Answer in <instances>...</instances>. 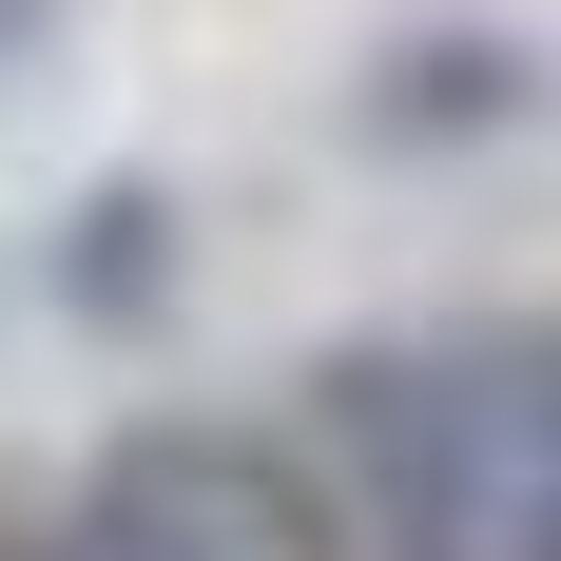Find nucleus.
<instances>
[{
    "label": "nucleus",
    "instance_id": "nucleus-2",
    "mask_svg": "<svg viewBox=\"0 0 561 561\" xmlns=\"http://www.w3.org/2000/svg\"><path fill=\"white\" fill-rule=\"evenodd\" d=\"M39 561H348V523L272 446H232V426H136Z\"/></svg>",
    "mask_w": 561,
    "mask_h": 561
},
{
    "label": "nucleus",
    "instance_id": "nucleus-1",
    "mask_svg": "<svg viewBox=\"0 0 561 561\" xmlns=\"http://www.w3.org/2000/svg\"><path fill=\"white\" fill-rule=\"evenodd\" d=\"M368 561H561V330H426L330 368Z\"/></svg>",
    "mask_w": 561,
    "mask_h": 561
},
{
    "label": "nucleus",
    "instance_id": "nucleus-3",
    "mask_svg": "<svg viewBox=\"0 0 561 561\" xmlns=\"http://www.w3.org/2000/svg\"><path fill=\"white\" fill-rule=\"evenodd\" d=\"M39 20H58V0H0V78H20V58H39Z\"/></svg>",
    "mask_w": 561,
    "mask_h": 561
}]
</instances>
